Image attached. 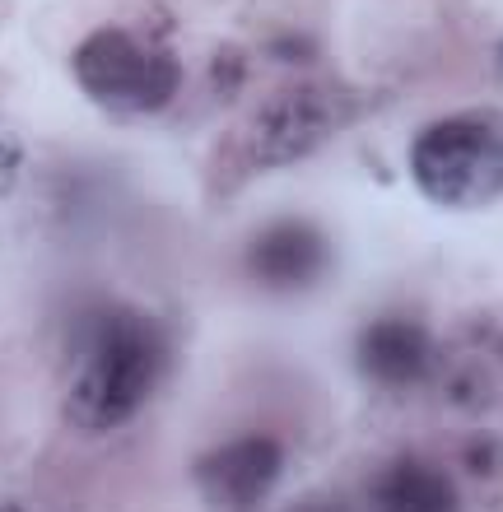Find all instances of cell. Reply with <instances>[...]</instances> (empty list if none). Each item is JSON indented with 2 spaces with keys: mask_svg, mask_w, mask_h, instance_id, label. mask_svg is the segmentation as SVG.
<instances>
[{
  "mask_svg": "<svg viewBox=\"0 0 503 512\" xmlns=\"http://www.w3.org/2000/svg\"><path fill=\"white\" fill-rule=\"evenodd\" d=\"M164 331L131 308L98 312L84 336V364L66 391V419L75 429H122L164 378Z\"/></svg>",
  "mask_w": 503,
  "mask_h": 512,
  "instance_id": "obj_1",
  "label": "cell"
},
{
  "mask_svg": "<svg viewBox=\"0 0 503 512\" xmlns=\"http://www.w3.org/2000/svg\"><path fill=\"white\" fill-rule=\"evenodd\" d=\"M19 173H24V145L19 140H0V196H10Z\"/></svg>",
  "mask_w": 503,
  "mask_h": 512,
  "instance_id": "obj_11",
  "label": "cell"
},
{
  "mask_svg": "<svg viewBox=\"0 0 503 512\" xmlns=\"http://www.w3.org/2000/svg\"><path fill=\"white\" fill-rule=\"evenodd\" d=\"M331 252L327 238L303 224V219H280L271 229H261L247 247V270L252 280L275 289V294H294V289H308V284L327 270Z\"/></svg>",
  "mask_w": 503,
  "mask_h": 512,
  "instance_id": "obj_6",
  "label": "cell"
},
{
  "mask_svg": "<svg viewBox=\"0 0 503 512\" xmlns=\"http://www.w3.org/2000/svg\"><path fill=\"white\" fill-rule=\"evenodd\" d=\"M373 512H462V494L443 466L396 457L373 480Z\"/></svg>",
  "mask_w": 503,
  "mask_h": 512,
  "instance_id": "obj_8",
  "label": "cell"
},
{
  "mask_svg": "<svg viewBox=\"0 0 503 512\" xmlns=\"http://www.w3.org/2000/svg\"><path fill=\"white\" fill-rule=\"evenodd\" d=\"M462 466L476 475V480H494V475H503V438H494V433L471 438V443L462 447Z\"/></svg>",
  "mask_w": 503,
  "mask_h": 512,
  "instance_id": "obj_10",
  "label": "cell"
},
{
  "mask_svg": "<svg viewBox=\"0 0 503 512\" xmlns=\"http://www.w3.org/2000/svg\"><path fill=\"white\" fill-rule=\"evenodd\" d=\"M410 177L434 205L480 210L503 196V122L490 112H457L424 126L410 145Z\"/></svg>",
  "mask_w": 503,
  "mask_h": 512,
  "instance_id": "obj_2",
  "label": "cell"
},
{
  "mask_svg": "<svg viewBox=\"0 0 503 512\" xmlns=\"http://www.w3.org/2000/svg\"><path fill=\"white\" fill-rule=\"evenodd\" d=\"M299 512H331V508H299Z\"/></svg>",
  "mask_w": 503,
  "mask_h": 512,
  "instance_id": "obj_13",
  "label": "cell"
},
{
  "mask_svg": "<svg viewBox=\"0 0 503 512\" xmlns=\"http://www.w3.org/2000/svg\"><path fill=\"white\" fill-rule=\"evenodd\" d=\"M448 396L457 405L485 410L503 396V331L476 340V350H466L462 359L452 354L448 364Z\"/></svg>",
  "mask_w": 503,
  "mask_h": 512,
  "instance_id": "obj_9",
  "label": "cell"
},
{
  "mask_svg": "<svg viewBox=\"0 0 503 512\" xmlns=\"http://www.w3.org/2000/svg\"><path fill=\"white\" fill-rule=\"evenodd\" d=\"M285 475V447L275 438L247 433L196 461V489L219 512H252Z\"/></svg>",
  "mask_w": 503,
  "mask_h": 512,
  "instance_id": "obj_5",
  "label": "cell"
},
{
  "mask_svg": "<svg viewBox=\"0 0 503 512\" xmlns=\"http://www.w3.org/2000/svg\"><path fill=\"white\" fill-rule=\"evenodd\" d=\"M354 364L378 387H410V382L429 378V368H434V340L410 317H382V322H373L359 336Z\"/></svg>",
  "mask_w": 503,
  "mask_h": 512,
  "instance_id": "obj_7",
  "label": "cell"
},
{
  "mask_svg": "<svg viewBox=\"0 0 503 512\" xmlns=\"http://www.w3.org/2000/svg\"><path fill=\"white\" fill-rule=\"evenodd\" d=\"M75 80L98 108L117 117H145L173 103L182 66L168 47H145L126 28H98L75 47Z\"/></svg>",
  "mask_w": 503,
  "mask_h": 512,
  "instance_id": "obj_3",
  "label": "cell"
},
{
  "mask_svg": "<svg viewBox=\"0 0 503 512\" xmlns=\"http://www.w3.org/2000/svg\"><path fill=\"white\" fill-rule=\"evenodd\" d=\"M0 512H24V508L19 503H0Z\"/></svg>",
  "mask_w": 503,
  "mask_h": 512,
  "instance_id": "obj_12",
  "label": "cell"
},
{
  "mask_svg": "<svg viewBox=\"0 0 503 512\" xmlns=\"http://www.w3.org/2000/svg\"><path fill=\"white\" fill-rule=\"evenodd\" d=\"M345 98L331 94V89H285L275 94L266 108L252 117V131H247V154L257 168H280V163H294L303 154H313L350 122L345 117Z\"/></svg>",
  "mask_w": 503,
  "mask_h": 512,
  "instance_id": "obj_4",
  "label": "cell"
}]
</instances>
